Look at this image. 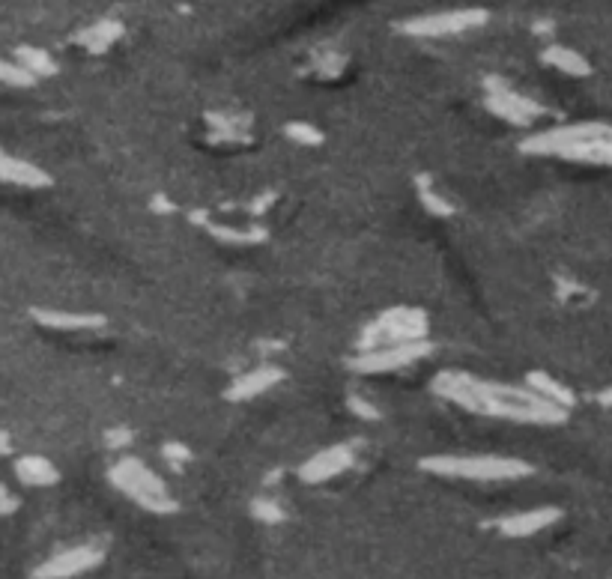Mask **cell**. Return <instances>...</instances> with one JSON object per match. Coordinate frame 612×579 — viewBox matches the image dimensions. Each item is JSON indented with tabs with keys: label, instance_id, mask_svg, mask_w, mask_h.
<instances>
[{
	"label": "cell",
	"instance_id": "obj_1",
	"mask_svg": "<svg viewBox=\"0 0 612 579\" xmlns=\"http://www.w3.org/2000/svg\"><path fill=\"white\" fill-rule=\"evenodd\" d=\"M436 394L481 415L508 418L520 424H562L568 418V409L556 406L553 400L541 397L535 388L499 386L487 380H475L460 371H445L436 377Z\"/></svg>",
	"mask_w": 612,
	"mask_h": 579
},
{
	"label": "cell",
	"instance_id": "obj_2",
	"mask_svg": "<svg viewBox=\"0 0 612 579\" xmlns=\"http://www.w3.org/2000/svg\"><path fill=\"white\" fill-rule=\"evenodd\" d=\"M424 472L442 475V478H463V481H517L532 475L535 469L514 457H493V454H442V457H424Z\"/></svg>",
	"mask_w": 612,
	"mask_h": 579
},
{
	"label": "cell",
	"instance_id": "obj_3",
	"mask_svg": "<svg viewBox=\"0 0 612 579\" xmlns=\"http://www.w3.org/2000/svg\"><path fill=\"white\" fill-rule=\"evenodd\" d=\"M108 478H111V484H114L120 493H126V496H129L135 505H141L144 511L174 514V511L180 508L177 499L168 493L165 481H162L150 466H144V463L135 460V457L117 460V466H111Z\"/></svg>",
	"mask_w": 612,
	"mask_h": 579
},
{
	"label": "cell",
	"instance_id": "obj_4",
	"mask_svg": "<svg viewBox=\"0 0 612 579\" xmlns=\"http://www.w3.org/2000/svg\"><path fill=\"white\" fill-rule=\"evenodd\" d=\"M427 317L418 308H392L383 317H377L359 341V350H380V347H395V344H415L427 341Z\"/></svg>",
	"mask_w": 612,
	"mask_h": 579
},
{
	"label": "cell",
	"instance_id": "obj_5",
	"mask_svg": "<svg viewBox=\"0 0 612 579\" xmlns=\"http://www.w3.org/2000/svg\"><path fill=\"white\" fill-rule=\"evenodd\" d=\"M487 21V12L481 9H457V12H436V15H418L401 24V30L409 36L433 39V36H451L472 27H481Z\"/></svg>",
	"mask_w": 612,
	"mask_h": 579
},
{
	"label": "cell",
	"instance_id": "obj_6",
	"mask_svg": "<svg viewBox=\"0 0 612 579\" xmlns=\"http://www.w3.org/2000/svg\"><path fill=\"white\" fill-rule=\"evenodd\" d=\"M430 356V344L427 341H415V344H395V347H380V350H365L353 359V371L356 374H389L398 368L415 365L418 359Z\"/></svg>",
	"mask_w": 612,
	"mask_h": 579
},
{
	"label": "cell",
	"instance_id": "obj_7",
	"mask_svg": "<svg viewBox=\"0 0 612 579\" xmlns=\"http://www.w3.org/2000/svg\"><path fill=\"white\" fill-rule=\"evenodd\" d=\"M105 559V553L93 544H84V547H72V550H63L57 556H51L48 562H42L33 579H75L93 568H99Z\"/></svg>",
	"mask_w": 612,
	"mask_h": 579
},
{
	"label": "cell",
	"instance_id": "obj_8",
	"mask_svg": "<svg viewBox=\"0 0 612 579\" xmlns=\"http://www.w3.org/2000/svg\"><path fill=\"white\" fill-rule=\"evenodd\" d=\"M487 108L496 117H502L505 123H514V126H532V120L544 111L535 102H529L526 96H520L511 87L496 84V81H487Z\"/></svg>",
	"mask_w": 612,
	"mask_h": 579
},
{
	"label": "cell",
	"instance_id": "obj_9",
	"mask_svg": "<svg viewBox=\"0 0 612 579\" xmlns=\"http://www.w3.org/2000/svg\"><path fill=\"white\" fill-rule=\"evenodd\" d=\"M353 463H356V448L353 445H332V448H323L320 454H314L299 469V478L305 484H323V481L338 478L341 472H347Z\"/></svg>",
	"mask_w": 612,
	"mask_h": 579
},
{
	"label": "cell",
	"instance_id": "obj_10",
	"mask_svg": "<svg viewBox=\"0 0 612 579\" xmlns=\"http://www.w3.org/2000/svg\"><path fill=\"white\" fill-rule=\"evenodd\" d=\"M559 520H562L559 508H532V511H520V514H508V517L496 520V529L505 538H532Z\"/></svg>",
	"mask_w": 612,
	"mask_h": 579
},
{
	"label": "cell",
	"instance_id": "obj_11",
	"mask_svg": "<svg viewBox=\"0 0 612 579\" xmlns=\"http://www.w3.org/2000/svg\"><path fill=\"white\" fill-rule=\"evenodd\" d=\"M0 183L21 186V189H48L51 177L39 165L24 162L18 156H9L6 150H0Z\"/></svg>",
	"mask_w": 612,
	"mask_h": 579
},
{
	"label": "cell",
	"instance_id": "obj_12",
	"mask_svg": "<svg viewBox=\"0 0 612 579\" xmlns=\"http://www.w3.org/2000/svg\"><path fill=\"white\" fill-rule=\"evenodd\" d=\"M30 317L39 326L60 329V332H84V329L105 326V317L99 314H72V311H51V308H30Z\"/></svg>",
	"mask_w": 612,
	"mask_h": 579
},
{
	"label": "cell",
	"instance_id": "obj_13",
	"mask_svg": "<svg viewBox=\"0 0 612 579\" xmlns=\"http://www.w3.org/2000/svg\"><path fill=\"white\" fill-rule=\"evenodd\" d=\"M281 380H284V371H278L275 365H260V368L248 371L245 377H239V380L230 386L227 397H230V400H251V397L269 391V388L275 386V383H281Z\"/></svg>",
	"mask_w": 612,
	"mask_h": 579
},
{
	"label": "cell",
	"instance_id": "obj_14",
	"mask_svg": "<svg viewBox=\"0 0 612 579\" xmlns=\"http://www.w3.org/2000/svg\"><path fill=\"white\" fill-rule=\"evenodd\" d=\"M15 478L27 487H54L60 481V472L51 460L39 454H24L15 460Z\"/></svg>",
	"mask_w": 612,
	"mask_h": 579
},
{
	"label": "cell",
	"instance_id": "obj_15",
	"mask_svg": "<svg viewBox=\"0 0 612 579\" xmlns=\"http://www.w3.org/2000/svg\"><path fill=\"white\" fill-rule=\"evenodd\" d=\"M120 33H123V27H120L117 21H99V24H93L90 30L78 33V42H81L90 54H102V51H108V48L120 39Z\"/></svg>",
	"mask_w": 612,
	"mask_h": 579
},
{
	"label": "cell",
	"instance_id": "obj_16",
	"mask_svg": "<svg viewBox=\"0 0 612 579\" xmlns=\"http://www.w3.org/2000/svg\"><path fill=\"white\" fill-rule=\"evenodd\" d=\"M15 63H21L33 78H51L57 75V63L48 51L33 48V45H18L15 48Z\"/></svg>",
	"mask_w": 612,
	"mask_h": 579
},
{
	"label": "cell",
	"instance_id": "obj_17",
	"mask_svg": "<svg viewBox=\"0 0 612 579\" xmlns=\"http://www.w3.org/2000/svg\"><path fill=\"white\" fill-rule=\"evenodd\" d=\"M544 63L556 66L559 72H565V75H571V78H583V75L592 72V66L586 63L583 54H577V51H571V48H562V45L547 48V51H544Z\"/></svg>",
	"mask_w": 612,
	"mask_h": 579
},
{
	"label": "cell",
	"instance_id": "obj_18",
	"mask_svg": "<svg viewBox=\"0 0 612 579\" xmlns=\"http://www.w3.org/2000/svg\"><path fill=\"white\" fill-rule=\"evenodd\" d=\"M526 386L535 388L541 397L553 400V403L562 406V409H571V406H574V394H571V388H565L559 380H553V377L544 374V371H532V374L526 377Z\"/></svg>",
	"mask_w": 612,
	"mask_h": 579
},
{
	"label": "cell",
	"instance_id": "obj_19",
	"mask_svg": "<svg viewBox=\"0 0 612 579\" xmlns=\"http://www.w3.org/2000/svg\"><path fill=\"white\" fill-rule=\"evenodd\" d=\"M0 84H6V87H33L36 78L21 63H9V60L0 57Z\"/></svg>",
	"mask_w": 612,
	"mask_h": 579
},
{
	"label": "cell",
	"instance_id": "obj_20",
	"mask_svg": "<svg viewBox=\"0 0 612 579\" xmlns=\"http://www.w3.org/2000/svg\"><path fill=\"white\" fill-rule=\"evenodd\" d=\"M287 138H293V141L302 144V147H317V144H323V132H320L317 126H311V123H290V126H287Z\"/></svg>",
	"mask_w": 612,
	"mask_h": 579
},
{
	"label": "cell",
	"instance_id": "obj_21",
	"mask_svg": "<svg viewBox=\"0 0 612 579\" xmlns=\"http://www.w3.org/2000/svg\"><path fill=\"white\" fill-rule=\"evenodd\" d=\"M418 194H421V203H424L433 215H451V212H454V206L445 203L439 194L433 192V189H430V180H424V177L418 180Z\"/></svg>",
	"mask_w": 612,
	"mask_h": 579
},
{
	"label": "cell",
	"instance_id": "obj_22",
	"mask_svg": "<svg viewBox=\"0 0 612 579\" xmlns=\"http://www.w3.org/2000/svg\"><path fill=\"white\" fill-rule=\"evenodd\" d=\"M254 517L263 523H281L284 520V508L275 499H257L254 502Z\"/></svg>",
	"mask_w": 612,
	"mask_h": 579
},
{
	"label": "cell",
	"instance_id": "obj_23",
	"mask_svg": "<svg viewBox=\"0 0 612 579\" xmlns=\"http://www.w3.org/2000/svg\"><path fill=\"white\" fill-rule=\"evenodd\" d=\"M162 454H165V460H168L171 466H177V469L192 460V451H189L183 442H165V445H162Z\"/></svg>",
	"mask_w": 612,
	"mask_h": 579
},
{
	"label": "cell",
	"instance_id": "obj_24",
	"mask_svg": "<svg viewBox=\"0 0 612 579\" xmlns=\"http://www.w3.org/2000/svg\"><path fill=\"white\" fill-rule=\"evenodd\" d=\"M350 409H353L359 418H368V421H377V418H380V409H377L374 403L362 400L359 394H356V397H350Z\"/></svg>",
	"mask_w": 612,
	"mask_h": 579
},
{
	"label": "cell",
	"instance_id": "obj_25",
	"mask_svg": "<svg viewBox=\"0 0 612 579\" xmlns=\"http://www.w3.org/2000/svg\"><path fill=\"white\" fill-rule=\"evenodd\" d=\"M15 508H18V499H15V496H12V493H9V490L0 484V517L12 514Z\"/></svg>",
	"mask_w": 612,
	"mask_h": 579
},
{
	"label": "cell",
	"instance_id": "obj_26",
	"mask_svg": "<svg viewBox=\"0 0 612 579\" xmlns=\"http://www.w3.org/2000/svg\"><path fill=\"white\" fill-rule=\"evenodd\" d=\"M129 439H132L129 430H111V433H108V445H114V448H117V445H126Z\"/></svg>",
	"mask_w": 612,
	"mask_h": 579
},
{
	"label": "cell",
	"instance_id": "obj_27",
	"mask_svg": "<svg viewBox=\"0 0 612 579\" xmlns=\"http://www.w3.org/2000/svg\"><path fill=\"white\" fill-rule=\"evenodd\" d=\"M9 448H12V442H9V436L0 430V454H9Z\"/></svg>",
	"mask_w": 612,
	"mask_h": 579
},
{
	"label": "cell",
	"instance_id": "obj_28",
	"mask_svg": "<svg viewBox=\"0 0 612 579\" xmlns=\"http://www.w3.org/2000/svg\"><path fill=\"white\" fill-rule=\"evenodd\" d=\"M598 403H604V406H612V388H607V391H601V394H598Z\"/></svg>",
	"mask_w": 612,
	"mask_h": 579
}]
</instances>
